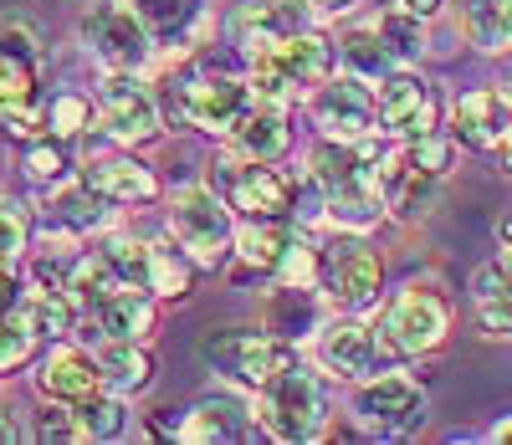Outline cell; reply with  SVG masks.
<instances>
[{
    "mask_svg": "<svg viewBox=\"0 0 512 445\" xmlns=\"http://www.w3.org/2000/svg\"><path fill=\"white\" fill-rule=\"evenodd\" d=\"M169 236L185 246V256L200 266V272H221V266L236 256V220H231L226 195L205 190V185L180 190L175 205H169Z\"/></svg>",
    "mask_w": 512,
    "mask_h": 445,
    "instance_id": "obj_1",
    "label": "cell"
},
{
    "mask_svg": "<svg viewBox=\"0 0 512 445\" xmlns=\"http://www.w3.org/2000/svg\"><path fill=\"white\" fill-rule=\"evenodd\" d=\"M200 359L231 384L262 389V384H272L277 374H287L297 364V353L272 328L267 333H256V328H210L200 338Z\"/></svg>",
    "mask_w": 512,
    "mask_h": 445,
    "instance_id": "obj_2",
    "label": "cell"
},
{
    "mask_svg": "<svg viewBox=\"0 0 512 445\" xmlns=\"http://www.w3.org/2000/svg\"><path fill=\"white\" fill-rule=\"evenodd\" d=\"M256 425H262L272 440H287V445H303V440H318L328 435V405H323V384L303 369H287L277 374L272 384L256 389Z\"/></svg>",
    "mask_w": 512,
    "mask_h": 445,
    "instance_id": "obj_3",
    "label": "cell"
},
{
    "mask_svg": "<svg viewBox=\"0 0 512 445\" xmlns=\"http://www.w3.org/2000/svg\"><path fill=\"white\" fill-rule=\"evenodd\" d=\"M379 338L390 343L395 359H420L436 353L451 338V302L436 287H405L379 318Z\"/></svg>",
    "mask_w": 512,
    "mask_h": 445,
    "instance_id": "obj_4",
    "label": "cell"
},
{
    "mask_svg": "<svg viewBox=\"0 0 512 445\" xmlns=\"http://www.w3.org/2000/svg\"><path fill=\"white\" fill-rule=\"evenodd\" d=\"M82 41L88 52L108 67V72H144L154 57V36L149 26L123 6V0H108V6H93L82 16Z\"/></svg>",
    "mask_w": 512,
    "mask_h": 445,
    "instance_id": "obj_5",
    "label": "cell"
},
{
    "mask_svg": "<svg viewBox=\"0 0 512 445\" xmlns=\"http://www.w3.org/2000/svg\"><path fill=\"white\" fill-rule=\"evenodd\" d=\"M98 118H103V133L113 144H123V149L159 139V128H164L159 98L134 72H108L103 77V87H98Z\"/></svg>",
    "mask_w": 512,
    "mask_h": 445,
    "instance_id": "obj_6",
    "label": "cell"
},
{
    "mask_svg": "<svg viewBox=\"0 0 512 445\" xmlns=\"http://www.w3.org/2000/svg\"><path fill=\"white\" fill-rule=\"evenodd\" d=\"M221 185H226V205L246 220H282L297 200V185L287 180L282 169H272L267 159H221Z\"/></svg>",
    "mask_w": 512,
    "mask_h": 445,
    "instance_id": "obj_7",
    "label": "cell"
},
{
    "mask_svg": "<svg viewBox=\"0 0 512 445\" xmlns=\"http://www.w3.org/2000/svg\"><path fill=\"white\" fill-rule=\"evenodd\" d=\"M354 420L369 435H410L425 420V389L405 374H374L354 389Z\"/></svg>",
    "mask_w": 512,
    "mask_h": 445,
    "instance_id": "obj_8",
    "label": "cell"
},
{
    "mask_svg": "<svg viewBox=\"0 0 512 445\" xmlns=\"http://www.w3.org/2000/svg\"><path fill=\"white\" fill-rule=\"evenodd\" d=\"M374 123L395 139H420V133H436V98L425 77L415 67H390L379 77V93H374Z\"/></svg>",
    "mask_w": 512,
    "mask_h": 445,
    "instance_id": "obj_9",
    "label": "cell"
},
{
    "mask_svg": "<svg viewBox=\"0 0 512 445\" xmlns=\"http://www.w3.org/2000/svg\"><path fill=\"white\" fill-rule=\"evenodd\" d=\"M308 113H313L323 139H364L374 128V87L354 72L323 77L308 98Z\"/></svg>",
    "mask_w": 512,
    "mask_h": 445,
    "instance_id": "obj_10",
    "label": "cell"
},
{
    "mask_svg": "<svg viewBox=\"0 0 512 445\" xmlns=\"http://www.w3.org/2000/svg\"><path fill=\"white\" fill-rule=\"evenodd\" d=\"M323 282H328V297L338 307H349V313H359V307L379 302V287H384V261L349 231L338 236L328 251H323Z\"/></svg>",
    "mask_w": 512,
    "mask_h": 445,
    "instance_id": "obj_11",
    "label": "cell"
},
{
    "mask_svg": "<svg viewBox=\"0 0 512 445\" xmlns=\"http://www.w3.org/2000/svg\"><path fill=\"white\" fill-rule=\"evenodd\" d=\"M256 103L251 82L241 77H195V82H180L175 87V108L190 128L200 133H231L236 118Z\"/></svg>",
    "mask_w": 512,
    "mask_h": 445,
    "instance_id": "obj_12",
    "label": "cell"
},
{
    "mask_svg": "<svg viewBox=\"0 0 512 445\" xmlns=\"http://www.w3.org/2000/svg\"><path fill=\"white\" fill-rule=\"evenodd\" d=\"M318 364L338 379H364V374H379L384 364H395V353L379 338V328L344 318L318 333Z\"/></svg>",
    "mask_w": 512,
    "mask_h": 445,
    "instance_id": "obj_13",
    "label": "cell"
},
{
    "mask_svg": "<svg viewBox=\"0 0 512 445\" xmlns=\"http://www.w3.org/2000/svg\"><path fill=\"white\" fill-rule=\"evenodd\" d=\"M451 128L466 149H502L512 133V93H497V87L461 93L451 108Z\"/></svg>",
    "mask_w": 512,
    "mask_h": 445,
    "instance_id": "obj_14",
    "label": "cell"
},
{
    "mask_svg": "<svg viewBox=\"0 0 512 445\" xmlns=\"http://www.w3.org/2000/svg\"><path fill=\"white\" fill-rule=\"evenodd\" d=\"M82 180H88L108 205H144V200L159 195L154 169L139 164V159H128V154H98V159H88Z\"/></svg>",
    "mask_w": 512,
    "mask_h": 445,
    "instance_id": "obj_15",
    "label": "cell"
},
{
    "mask_svg": "<svg viewBox=\"0 0 512 445\" xmlns=\"http://www.w3.org/2000/svg\"><path fill=\"white\" fill-rule=\"evenodd\" d=\"M226 31L246 57H256V52H267L272 41L303 31V21H297L282 0H236V11L226 16Z\"/></svg>",
    "mask_w": 512,
    "mask_h": 445,
    "instance_id": "obj_16",
    "label": "cell"
},
{
    "mask_svg": "<svg viewBox=\"0 0 512 445\" xmlns=\"http://www.w3.org/2000/svg\"><path fill=\"white\" fill-rule=\"evenodd\" d=\"M36 389L47 399H57V405H77V399H88L93 389H103L98 359H88L82 348H52L47 359H41Z\"/></svg>",
    "mask_w": 512,
    "mask_h": 445,
    "instance_id": "obj_17",
    "label": "cell"
},
{
    "mask_svg": "<svg viewBox=\"0 0 512 445\" xmlns=\"http://www.w3.org/2000/svg\"><path fill=\"white\" fill-rule=\"evenodd\" d=\"M231 144H236V154L241 159H282L287 154V144H292V128H287V113H282V103H262L256 98L241 118H236V128H231Z\"/></svg>",
    "mask_w": 512,
    "mask_h": 445,
    "instance_id": "obj_18",
    "label": "cell"
},
{
    "mask_svg": "<svg viewBox=\"0 0 512 445\" xmlns=\"http://www.w3.org/2000/svg\"><path fill=\"white\" fill-rule=\"evenodd\" d=\"M251 410L231 394H210L180 420V440H200V445H226V440H241L251 430Z\"/></svg>",
    "mask_w": 512,
    "mask_h": 445,
    "instance_id": "obj_19",
    "label": "cell"
},
{
    "mask_svg": "<svg viewBox=\"0 0 512 445\" xmlns=\"http://www.w3.org/2000/svg\"><path fill=\"white\" fill-rule=\"evenodd\" d=\"M93 359H98L103 389H113V394H139L154 379V353L134 338H103Z\"/></svg>",
    "mask_w": 512,
    "mask_h": 445,
    "instance_id": "obj_20",
    "label": "cell"
},
{
    "mask_svg": "<svg viewBox=\"0 0 512 445\" xmlns=\"http://www.w3.org/2000/svg\"><path fill=\"white\" fill-rule=\"evenodd\" d=\"M93 318H98L103 338L149 343V333H154V297H144V287H118V292H108L93 307Z\"/></svg>",
    "mask_w": 512,
    "mask_h": 445,
    "instance_id": "obj_21",
    "label": "cell"
},
{
    "mask_svg": "<svg viewBox=\"0 0 512 445\" xmlns=\"http://www.w3.org/2000/svg\"><path fill=\"white\" fill-rule=\"evenodd\" d=\"M31 113H36V72L26 57L0 47V128H31Z\"/></svg>",
    "mask_w": 512,
    "mask_h": 445,
    "instance_id": "obj_22",
    "label": "cell"
},
{
    "mask_svg": "<svg viewBox=\"0 0 512 445\" xmlns=\"http://www.w3.org/2000/svg\"><path fill=\"white\" fill-rule=\"evenodd\" d=\"M16 313L36 328V338H67L77 328V318H82V307L72 302L67 287H26Z\"/></svg>",
    "mask_w": 512,
    "mask_h": 445,
    "instance_id": "obj_23",
    "label": "cell"
},
{
    "mask_svg": "<svg viewBox=\"0 0 512 445\" xmlns=\"http://www.w3.org/2000/svg\"><path fill=\"white\" fill-rule=\"evenodd\" d=\"M123 6L149 26L154 41H169V47H175V41H185V36L205 21L200 0H123Z\"/></svg>",
    "mask_w": 512,
    "mask_h": 445,
    "instance_id": "obj_24",
    "label": "cell"
},
{
    "mask_svg": "<svg viewBox=\"0 0 512 445\" xmlns=\"http://www.w3.org/2000/svg\"><path fill=\"white\" fill-rule=\"evenodd\" d=\"M47 210H52L57 226H67V231H98V226H108V200H103L88 180L57 185L52 200H47Z\"/></svg>",
    "mask_w": 512,
    "mask_h": 445,
    "instance_id": "obj_25",
    "label": "cell"
},
{
    "mask_svg": "<svg viewBox=\"0 0 512 445\" xmlns=\"http://www.w3.org/2000/svg\"><path fill=\"white\" fill-rule=\"evenodd\" d=\"M338 62H344V72H354L364 82H379L390 67H400L390 57V47H384L379 26H349L344 36H338Z\"/></svg>",
    "mask_w": 512,
    "mask_h": 445,
    "instance_id": "obj_26",
    "label": "cell"
},
{
    "mask_svg": "<svg viewBox=\"0 0 512 445\" xmlns=\"http://www.w3.org/2000/svg\"><path fill=\"white\" fill-rule=\"evenodd\" d=\"M287 241H292V231L282 226V220H246V226L236 231V256L251 266V272H277V261H282V251H287Z\"/></svg>",
    "mask_w": 512,
    "mask_h": 445,
    "instance_id": "obj_27",
    "label": "cell"
},
{
    "mask_svg": "<svg viewBox=\"0 0 512 445\" xmlns=\"http://www.w3.org/2000/svg\"><path fill=\"white\" fill-rule=\"evenodd\" d=\"M190 282H195V261L185 256V246L175 241V246H169V241H154L149 246V292L154 297H164V302H175V297H185L190 292Z\"/></svg>",
    "mask_w": 512,
    "mask_h": 445,
    "instance_id": "obj_28",
    "label": "cell"
},
{
    "mask_svg": "<svg viewBox=\"0 0 512 445\" xmlns=\"http://www.w3.org/2000/svg\"><path fill=\"white\" fill-rule=\"evenodd\" d=\"M72 420H77V435H82V440H118L123 425H128L123 394L93 389L88 399H77V405H72Z\"/></svg>",
    "mask_w": 512,
    "mask_h": 445,
    "instance_id": "obj_29",
    "label": "cell"
},
{
    "mask_svg": "<svg viewBox=\"0 0 512 445\" xmlns=\"http://www.w3.org/2000/svg\"><path fill=\"white\" fill-rule=\"evenodd\" d=\"M313 323H318L313 287H282V282H277V292H272V302H267V328L292 343V338H303Z\"/></svg>",
    "mask_w": 512,
    "mask_h": 445,
    "instance_id": "obj_30",
    "label": "cell"
},
{
    "mask_svg": "<svg viewBox=\"0 0 512 445\" xmlns=\"http://www.w3.org/2000/svg\"><path fill=\"white\" fill-rule=\"evenodd\" d=\"M461 31L482 52H507V0H461Z\"/></svg>",
    "mask_w": 512,
    "mask_h": 445,
    "instance_id": "obj_31",
    "label": "cell"
},
{
    "mask_svg": "<svg viewBox=\"0 0 512 445\" xmlns=\"http://www.w3.org/2000/svg\"><path fill=\"white\" fill-rule=\"evenodd\" d=\"M118 287H123V282L113 277V266L103 261V251L77 256L72 272H67V292H72V302L82 307V313H93V307H98L108 292H118Z\"/></svg>",
    "mask_w": 512,
    "mask_h": 445,
    "instance_id": "obj_32",
    "label": "cell"
},
{
    "mask_svg": "<svg viewBox=\"0 0 512 445\" xmlns=\"http://www.w3.org/2000/svg\"><path fill=\"white\" fill-rule=\"evenodd\" d=\"M379 36H384V47H390V57L395 62H420V52H425V21L420 16H410V11H384L379 16Z\"/></svg>",
    "mask_w": 512,
    "mask_h": 445,
    "instance_id": "obj_33",
    "label": "cell"
},
{
    "mask_svg": "<svg viewBox=\"0 0 512 445\" xmlns=\"http://www.w3.org/2000/svg\"><path fill=\"white\" fill-rule=\"evenodd\" d=\"M103 261L113 266V277H118L123 287H144V282H149V246L134 241V236L103 241ZM144 292H149V287H144Z\"/></svg>",
    "mask_w": 512,
    "mask_h": 445,
    "instance_id": "obj_34",
    "label": "cell"
},
{
    "mask_svg": "<svg viewBox=\"0 0 512 445\" xmlns=\"http://www.w3.org/2000/svg\"><path fill=\"white\" fill-rule=\"evenodd\" d=\"M405 154L420 174H431V180H451V169H456V144L446 133H420V139L405 144Z\"/></svg>",
    "mask_w": 512,
    "mask_h": 445,
    "instance_id": "obj_35",
    "label": "cell"
},
{
    "mask_svg": "<svg viewBox=\"0 0 512 445\" xmlns=\"http://www.w3.org/2000/svg\"><path fill=\"white\" fill-rule=\"evenodd\" d=\"M282 287H313L318 277H323V256L308 246V241H287V251H282V261H277V272H272Z\"/></svg>",
    "mask_w": 512,
    "mask_h": 445,
    "instance_id": "obj_36",
    "label": "cell"
},
{
    "mask_svg": "<svg viewBox=\"0 0 512 445\" xmlns=\"http://www.w3.org/2000/svg\"><path fill=\"white\" fill-rule=\"evenodd\" d=\"M31 348H36V328L21 318V313H6L0 318V374H11L31 359Z\"/></svg>",
    "mask_w": 512,
    "mask_h": 445,
    "instance_id": "obj_37",
    "label": "cell"
},
{
    "mask_svg": "<svg viewBox=\"0 0 512 445\" xmlns=\"http://www.w3.org/2000/svg\"><path fill=\"white\" fill-rule=\"evenodd\" d=\"M93 123V103L88 98H77V93H62V98H52V108H47V133L52 139H77L82 128Z\"/></svg>",
    "mask_w": 512,
    "mask_h": 445,
    "instance_id": "obj_38",
    "label": "cell"
},
{
    "mask_svg": "<svg viewBox=\"0 0 512 445\" xmlns=\"http://www.w3.org/2000/svg\"><path fill=\"white\" fill-rule=\"evenodd\" d=\"M26 251V210L0 195V266H16Z\"/></svg>",
    "mask_w": 512,
    "mask_h": 445,
    "instance_id": "obj_39",
    "label": "cell"
},
{
    "mask_svg": "<svg viewBox=\"0 0 512 445\" xmlns=\"http://www.w3.org/2000/svg\"><path fill=\"white\" fill-rule=\"evenodd\" d=\"M26 174L36 185H57L62 180V169H67V159H62V139H41V144H31L26 149Z\"/></svg>",
    "mask_w": 512,
    "mask_h": 445,
    "instance_id": "obj_40",
    "label": "cell"
},
{
    "mask_svg": "<svg viewBox=\"0 0 512 445\" xmlns=\"http://www.w3.org/2000/svg\"><path fill=\"white\" fill-rule=\"evenodd\" d=\"M36 440H47V445H67V440H82L77 435V420H72V405H52L47 410H36V425H31Z\"/></svg>",
    "mask_w": 512,
    "mask_h": 445,
    "instance_id": "obj_41",
    "label": "cell"
},
{
    "mask_svg": "<svg viewBox=\"0 0 512 445\" xmlns=\"http://www.w3.org/2000/svg\"><path fill=\"white\" fill-rule=\"evenodd\" d=\"M477 323L487 338H512V287L477 297Z\"/></svg>",
    "mask_w": 512,
    "mask_h": 445,
    "instance_id": "obj_42",
    "label": "cell"
},
{
    "mask_svg": "<svg viewBox=\"0 0 512 445\" xmlns=\"http://www.w3.org/2000/svg\"><path fill=\"white\" fill-rule=\"evenodd\" d=\"M21 282H16V266H0V313H16L21 307Z\"/></svg>",
    "mask_w": 512,
    "mask_h": 445,
    "instance_id": "obj_43",
    "label": "cell"
},
{
    "mask_svg": "<svg viewBox=\"0 0 512 445\" xmlns=\"http://www.w3.org/2000/svg\"><path fill=\"white\" fill-rule=\"evenodd\" d=\"M400 11H410V16H420V21H436L441 11H446V0H395Z\"/></svg>",
    "mask_w": 512,
    "mask_h": 445,
    "instance_id": "obj_44",
    "label": "cell"
},
{
    "mask_svg": "<svg viewBox=\"0 0 512 445\" xmlns=\"http://www.w3.org/2000/svg\"><path fill=\"white\" fill-rule=\"evenodd\" d=\"M308 6L318 11V16H344V11H354L359 0H308Z\"/></svg>",
    "mask_w": 512,
    "mask_h": 445,
    "instance_id": "obj_45",
    "label": "cell"
},
{
    "mask_svg": "<svg viewBox=\"0 0 512 445\" xmlns=\"http://www.w3.org/2000/svg\"><path fill=\"white\" fill-rule=\"evenodd\" d=\"M492 440H497V445H512V420H502V425H492Z\"/></svg>",
    "mask_w": 512,
    "mask_h": 445,
    "instance_id": "obj_46",
    "label": "cell"
},
{
    "mask_svg": "<svg viewBox=\"0 0 512 445\" xmlns=\"http://www.w3.org/2000/svg\"><path fill=\"white\" fill-rule=\"evenodd\" d=\"M16 435H21V430H16V425H11V420H6V415H0V445H11V440H16Z\"/></svg>",
    "mask_w": 512,
    "mask_h": 445,
    "instance_id": "obj_47",
    "label": "cell"
},
{
    "mask_svg": "<svg viewBox=\"0 0 512 445\" xmlns=\"http://www.w3.org/2000/svg\"><path fill=\"white\" fill-rule=\"evenodd\" d=\"M502 169H507V180H512V133H507V144H502Z\"/></svg>",
    "mask_w": 512,
    "mask_h": 445,
    "instance_id": "obj_48",
    "label": "cell"
},
{
    "mask_svg": "<svg viewBox=\"0 0 512 445\" xmlns=\"http://www.w3.org/2000/svg\"><path fill=\"white\" fill-rule=\"evenodd\" d=\"M502 241H507V246H512V210H507V215H502Z\"/></svg>",
    "mask_w": 512,
    "mask_h": 445,
    "instance_id": "obj_49",
    "label": "cell"
},
{
    "mask_svg": "<svg viewBox=\"0 0 512 445\" xmlns=\"http://www.w3.org/2000/svg\"><path fill=\"white\" fill-rule=\"evenodd\" d=\"M502 272L512 277V246H507V256H502Z\"/></svg>",
    "mask_w": 512,
    "mask_h": 445,
    "instance_id": "obj_50",
    "label": "cell"
},
{
    "mask_svg": "<svg viewBox=\"0 0 512 445\" xmlns=\"http://www.w3.org/2000/svg\"><path fill=\"white\" fill-rule=\"evenodd\" d=\"M507 36H512V0H507Z\"/></svg>",
    "mask_w": 512,
    "mask_h": 445,
    "instance_id": "obj_51",
    "label": "cell"
},
{
    "mask_svg": "<svg viewBox=\"0 0 512 445\" xmlns=\"http://www.w3.org/2000/svg\"><path fill=\"white\" fill-rule=\"evenodd\" d=\"M0 318H6V313H0Z\"/></svg>",
    "mask_w": 512,
    "mask_h": 445,
    "instance_id": "obj_52",
    "label": "cell"
}]
</instances>
